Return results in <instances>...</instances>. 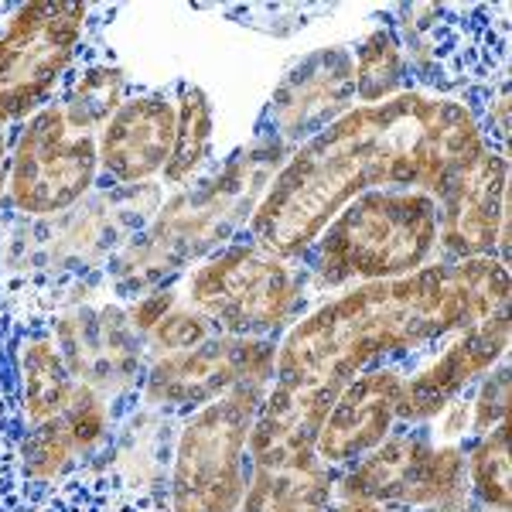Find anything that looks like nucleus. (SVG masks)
I'll return each mask as SVG.
<instances>
[{
    "label": "nucleus",
    "mask_w": 512,
    "mask_h": 512,
    "mask_svg": "<svg viewBox=\"0 0 512 512\" xmlns=\"http://www.w3.org/2000/svg\"><path fill=\"white\" fill-rule=\"evenodd\" d=\"M485 154L468 106L417 89L376 106H352L315 134L267 188L250 239L280 260L304 256L352 198L410 188L441 198Z\"/></svg>",
    "instance_id": "f257e3e1"
},
{
    "label": "nucleus",
    "mask_w": 512,
    "mask_h": 512,
    "mask_svg": "<svg viewBox=\"0 0 512 512\" xmlns=\"http://www.w3.org/2000/svg\"><path fill=\"white\" fill-rule=\"evenodd\" d=\"M478 325L454 263H427L396 280L359 284L301 318L277 345L274 383L342 390L362 369L383 366L437 338Z\"/></svg>",
    "instance_id": "f03ea898"
},
{
    "label": "nucleus",
    "mask_w": 512,
    "mask_h": 512,
    "mask_svg": "<svg viewBox=\"0 0 512 512\" xmlns=\"http://www.w3.org/2000/svg\"><path fill=\"white\" fill-rule=\"evenodd\" d=\"M437 198L379 188L352 198L311 246V270L325 287L376 284L417 274L437 250Z\"/></svg>",
    "instance_id": "7ed1b4c3"
},
{
    "label": "nucleus",
    "mask_w": 512,
    "mask_h": 512,
    "mask_svg": "<svg viewBox=\"0 0 512 512\" xmlns=\"http://www.w3.org/2000/svg\"><path fill=\"white\" fill-rule=\"evenodd\" d=\"M400 18L393 31L410 72L437 93H468L509 79L506 4H407Z\"/></svg>",
    "instance_id": "20e7f679"
},
{
    "label": "nucleus",
    "mask_w": 512,
    "mask_h": 512,
    "mask_svg": "<svg viewBox=\"0 0 512 512\" xmlns=\"http://www.w3.org/2000/svg\"><path fill=\"white\" fill-rule=\"evenodd\" d=\"M267 383H236L188 417L171 472V512H239L250 482V427Z\"/></svg>",
    "instance_id": "39448f33"
},
{
    "label": "nucleus",
    "mask_w": 512,
    "mask_h": 512,
    "mask_svg": "<svg viewBox=\"0 0 512 512\" xmlns=\"http://www.w3.org/2000/svg\"><path fill=\"white\" fill-rule=\"evenodd\" d=\"M297 291L301 277L253 239L209 256L188 284L198 315L236 338L274 335L294 311Z\"/></svg>",
    "instance_id": "423d86ee"
},
{
    "label": "nucleus",
    "mask_w": 512,
    "mask_h": 512,
    "mask_svg": "<svg viewBox=\"0 0 512 512\" xmlns=\"http://www.w3.org/2000/svg\"><path fill=\"white\" fill-rule=\"evenodd\" d=\"M335 492L342 502H376L407 512H465V451L454 444H434L427 431L390 434L355 461L342 482H335Z\"/></svg>",
    "instance_id": "0eeeda50"
},
{
    "label": "nucleus",
    "mask_w": 512,
    "mask_h": 512,
    "mask_svg": "<svg viewBox=\"0 0 512 512\" xmlns=\"http://www.w3.org/2000/svg\"><path fill=\"white\" fill-rule=\"evenodd\" d=\"M86 31V7L35 0L14 11L0 35V123L45 110Z\"/></svg>",
    "instance_id": "6e6552de"
},
{
    "label": "nucleus",
    "mask_w": 512,
    "mask_h": 512,
    "mask_svg": "<svg viewBox=\"0 0 512 512\" xmlns=\"http://www.w3.org/2000/svg\"><path fill=\"white\" fill-rule=\"evenodd\" d=\"M99 171L93 134L69 127L62 106H45L24 123L7 171V195L24 216H55L89 192Z\"/></svg>",
    "instance_id": "1a4fd4ad"
},
{
    "label": "nucleus",
    "mask_w": 512,
    "mask_h": 512,
    "mask_svg": "<svg viewBox=\"0 0 512 512\" xmlns=\"http://www.w3.org/2000/svg\"><path fill=\"white\" fill-rule=\"evenodd\" d=\"M277 345L270 338L212 335L188 352H168L147 373V400L158 407L202 410L236 383L274 379Z\"/></svg>",
    "instance_id": "9d476101"
},
{
    "label": "nucleus",
    "mask_w": 512,
    "mask_h": 512,
    "mask_svg": "<svg viewBox=\"0 0 512 512\" xmlns=\"http://www.w3.org/2000/svg\"><path fill=\"white\" fill-rule=\"evenodd\" d=\"M437 246L444 263L495 256L502 219L509 216V154L489 151L437 198Z\"/></svg>",
    "instance_id": "9b49d317"
},
{
    "label": "nucleus",
    "mask_w": 512,
    "mask_h": 512,
    "mask_svg": "<svg viewBox=\"0 0 512 512\" xmlns=\"http://www.w3.org/2000/svg\"><path fill=\"white\" fill-rule=\"evenodd\" d=\"M407 376L396 366L362 369L338 390L318 434V458L328 468H352L379 448L396 427V410Z\"/></svg>",
    "instance_id": "f8f14e48"
},
{
    "label": "nucleus",
    "mask_w": 512,
    "mask_h": 512,
    "mask_svg": "<svg viewBox=\"0 0 512 512\" xmlns=\"http://www.w3.org/2000/svg\"><path fill=\"white\" fill-rule=\"evenodd\" d=\"M509 349V311L492 315L478 325L465 328L454 335V342L444 349L427 369L410 376L403 383L400 410H396V424H424L448 410L478 376L492 373Z\"/></svg>",
    "instance_id": "ddd939ff"
},
{
    "label": "nucleus",
    "mask_w": 512,
    "mask_h": 512,
    "mask_svg": "<svg viewBox=\"0 0 512 512\" xmlns=\"http://www.w3.org/2000/svg\"><path fill=\"white\" fill-rule=\"evenodd\" d=\"M335 386H280L274 383L260 400L250 427V468H311L318 458V434L332 410Z\"/></svg>",
    "instance_id": "4468645a"
},
{
    "label": "nucleus",
    "mask_w": 512,
    "mask_h": 512,
    "mask_svg": "<svg viewBox=\"0 0 512 512\" xmlns=\"http://www.w3.org/2000/svg\"><path fill=\"white\" fill-rule=\"evenodd\" d=\"M178 110L164 93L123 99L99 137V168L106 178L130 185L164 171L175 144Z\"/></svg>",
    "instance_id": "2eb2a0df"
},
{
    "label": "nucleus",
    "mask_w": 512,
    "mask_h": 512,
    "mask_svg": "<svg viewBox=\"0 0 512 512\" xmlns=\"http://www.w3.org/2000/svg\"><path fill=\"white\" fill-rule=\"evenodd\" d=\"M355 99V62L345 48H328V52L308 59L284 89L277 93V117L284 134L291 137H315L325 127H332L338 117L349 113Z\"/></svg>",
    "instance_id": "dca6fc26"
},
{
    "label": "nucleus",
    "mask_w": 512,
    "mask_h": 512,
    "mask_svg": "<svg viewBox=\"0 0 512 512\" xmlns=\"http://www.w3.org/2000/svg\"><path fill=\"white\" fill-rule=\"evenodd\" d=\"M335 475L328 465L311 468H250L239 512H328Z\"/></svg>",
    "instance_id": "f3484780"
},
{
    "label": "nucleus",
    "mask_w": 512,
    "mask_h": 512,
    "mask_svg": "<svg viewBox=\"0 0 512 512\" xmlns=\"http://www.w3.org/2000/svg\"><path fill=\"white\" fill-rule=\"evenodd\" d=\"M31 512H168L158 499L140 492L127 478L93 468H76L62 475L55 489Z\"/></svg>",
    "instance_id": "a211bd4d"
},
{
    "label": "nucleus",
    "mask_w": 512,
    "mask_h": 512,
    "mask_svg": "<svg viewBox=\"0 0 512 512\" xmlns=\"http://www.w3.org/2000/svg\"><path fill=\"white\" fill-rule=\"evenodd\" d=\"M352 62H355V99L362 106H376L379 99L386 103V99L414 89L407 79L410 76L407 55H403L393 24L369 31L359 41V48H355Z\"/></svg>",
    "instance_id": "6ab92c4d"
},
{
    "label": "nucleus",
    "mask_w": 512,
    "mask_h": 512,
    "mask_svg": "<svg viewBox=\"0 0 512 512\" xmlns=\"http://www.w3.org/2000/svg\"><path fill=\"white\" fill-rule=\"evenodd\" d=\"M72 373L48 338H35L21 352V410L31 424L62 414L72 396Z\"/></svg>",
    "instance_id": "aec40b11"
},
{
    "label": "nucleus",
    "mask_w": 512,
    "mask_h": 512,
    "mask_svg": "<svg viewBox=\"0 0 512 512\" xmlns=\"http://www.w3.org/2000/svg\"><path fill=\"white\" fill-rule=\"evenodd\" d=\"M178 123H175V144H171V158L164 164V181L168 185H181L192 178L198 164L209 158L212 144V103L198 86H181Z\"/></svg>",
    "instance_id": "412c9836"
},
{
    "label": "nucleus",
    "mask_w": 512,
    "mask_h": 512,
    "mask_svg": "<svg viewBox=\"0 0 512 512\" xmlns=\"http://www.w3.org/2000/svg\"><path fill=\"white\" fill-rule=\"evenodd\" d=\"M468 492L485 509L509 512L512 509V478H509V420L495 424L489 434L478 437L472 454L465 458Z\"/></svg>",
    "instance_id": "4be33fe9"
},
{
    "label": "nucleus",
    "mask_w": 512,
    "mask_h": 512,
    "mask_svg": "<svg viewBox=\"0 0 512 512\" xmlns=\"http://www.w3.org/2000/svg\"><path fill=\"white\" fill-rule=\"evenodd\" d=\"M123 103V72L99 65V69H86L72 82L69 99L62 103V113L72 130L89 134V127H106V120L120 110Z\"/></svg>",
    "instance_id": "5701e85b"
},
{
    "label": "nucleus",
    "mask_w": 512,
    "mask_h": 512,
    "mask_svg": "<svg viewBox=\"0 0 512 512\" xmlns=\"http://www.w3.org/2000/svg\"><path fill=\"white\" fill-rule=\"evenodd\" d=\"M72 451H79V448L62 414L41 420V424H31V431L24 434V441H21V461H24L28 482H52L55 472L65 465V458H69Z\"/></svg>",
    "instance_id": "b1692460"
},
{
    "label": "nucleus",
    "mask_w": 512,
    "mask_h": 512,
    "mask_svg": "<svg viewBox=\"0 0 512 512\" xmlns=\"http://www.w3.org/2000/svg\"><path fill=\"white\" fill-rule=\"evenodd\" d=\"M28 475H24L21 444L0 420V512H31Z\"/></svg>",
    "instance_id": "393cba45"
},
{
    "label": "nucleus",
    "mask_w": 512,
    "mask_h": 512,
    "mask_svg": "<svg viewBox=\"0 0 512 512\" xmlns=\"http://www.w3.org/2000/svg\"><path fill=\"white\" fill-rule=\"evenodd\" d=\"M62 417H65V424H69L72 437H76V448H89V444H96L106 431V407L86 383L72 386V396L62 407Z\"/></svg>",
    "instance_id": "a878e982"
},
{
    "label": "nucleus",
    "mask_w": 512,
    "mask_h": 512,
    "mask_svg": "<svg viewBox=\"0 0 512 512\" xmlns=\"http://www.w3.org/2000/svg\"><path fill=\"white\" fill-rule=\"evenodd\" d=\"M151 335L164 352H188L202 345L205 338H212V321L202 318L198 311H168L151 328Z\"/></svg>",
    "instance_id": "bb28decb"
},
{
    "label": "nucleus",
    "mask_w": 512,
    "mask_h": 512,
    "mask_svg": "<svg viewBox=\"0 0 512 512\" xmlns=\"http://www.w3.org/2000/svg\"><path fill=\"white\" fill-rule=\"evenodd\" d=\"M509 386H512V379H509V366H506V359L499 362V369L495 373L485 376V383H482V390H478L475 396V434L482 437V434H489L495 424H502V420H509Z\"/></svg>",
    "instance_id": "cd10ccee"
},
{
    "label": "nucleus",
    "mask_w": 512,
    "mask_h": 512,
    "mask_svg": "<svg viewBox=\"0 0 512 512\" xmlns=\"http://www.w3.org/2000/svg\"><path fill=\"white\" fill-rule=\"evenodd\" d=\"M171 308H175V294H151L130 308V321H134V328H140V332H151Z\"/></svg>",
    "instance_id": "c85d7f7f"
},
{
    "label": "nucleus",
    "mask_w": 512,
    "mask_h": 512,
    "mask_svg": "<svg viewBox=\"0 0 512 512\" xmlns=\"http://www.w3.org/2000/svg\"><path fill=\"white\" fill-rule=\"evenodd\" d=\"M328 512H407V509H390V506H376V502H342L338 509Z\"/></svg>",
    "instance_id": "c756f323"
}]
</instances>
